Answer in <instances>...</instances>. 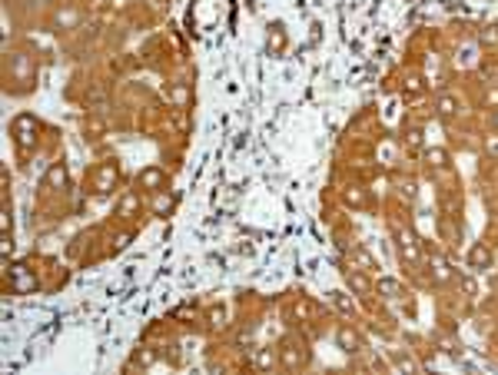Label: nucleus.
Listing matches in <instances>:
<instances>
[{
    "instance_id": "obj_4",
    "label": "nucleus",
    "mask_w": 498,
    "mask_h": 375,
    "mask_svg": "<svg viewBox=\"0 0 498 375\" xmlns=\"http://www.w3.org/2000/svg\"><path fill=\"white\" fill-rule=\"evenodd\" d=\"M10 279H13V289H17V292H23V296H27V292H33V289H37V279H33L30 272L23 269V266H17V269H10Z\"/></svg>"
},
{
    "instance_id": "obj_1",
    "label": "nucleus",
    "mask_w": 498,
    "mask_h": 375,
    "mask_svg": "<svg viewBox=\"0 0 498 375\" xmlns=\"http://www.w3.org/2000/svg\"><path fill=\"white\" fill-rule=\"evenodd\" d=\"M13 133H17V146H23V156L33 150V143H37V123L30 120V116H20V120H13Z\"/></svg>"
},
{
    "instance_id": "obj_13",
    "label": "nucleus",
    "mask_w": 498,
    "mask_h": 375,
    "mask_svg": "<svg viewBox=\"0 0 498 375\" xmlns=\"http://www.w3.org/2000/svg\"><path fill=\"white\" fill-rule=\"evenodd\" d=\"M439 113H442V116H455V113H458V110H455V100L452 97H442V100H439Z\"/></svg>"
},
{
    "instance_id": "obj_5",
    "label": "nucleus",
    "mask_w": 498,
    "mask_h": 375,
    "mask_svg": "<svg viewBox=\"0 0 498 375\" xmlns=\"http://www.w3.org/2000/svg\"><path fill=\"white\" fill-rule=\"evenodd\" d=\"M335 342H339V349L349 352V355H355L359 349H362V339H359L352 329H339V332H335Z\"/></svg>"
},
{
    "instance_id": "obj_16",
    "label": "nucleus",
    "mask_w": 498,
    "mask_h": 375,
    "mask_svg": "<svg viewBox=\"0 0 498 375\" xmlns=\"http://www.w3.org/2000/svg\"><path fill=\"white\" fill-rule=\"evenodd\" d=\"M445 160H448V153H445V150H429V163H432V166H442Z\"/></svg>"
},
{
    "instance_id": "obj_3",
    "label": "nucleus",
    "mask_w": 498,
    "mask_h": 375,
    "mask_svg": "<svg viewBox=\"0 0 498 375\" xmlns=\"http://www.w3.org/2000/svg\"><path fill=\"white\" fill-rule=\"evenodd\" d=\"M429 266H432V276H435V282H448V279L455 276V272H452V263H448V259H442L439 253L429 256Z\"/></svg>"
},
{
    "instance_id": "obj_6",
    "label": "nucleus",
    "mask_w": 498,
    "mask_h": 375,
    "mask_svg": "<svg viewBox=\"0 0 498 375\" xmlns=\"http://www.w3.org/2000/svg\"><path fill=\"white\" fill-rule=\"evenodd\" d=\"M140 186L153 189V193H156V189H163L166 186V173H163V169H143V173H140Z\"/></svg>"
},
{
    "instance_id": "obj_18",
    "label": "nucleus",
    "mask_w": 498,
    "mask_h": 375,
    "mask_svg": "<svg viewBox=\"0 0 498 375\" xmlns=\"http://www.w3.org/2000/svg\"><path fill=\"white\" fill-rule=\"evenodd\" d=\"M498 40V27H485V33H482V44H495Z\"/></svg>"
},
{
    "instance_id": "obj_14",
    "label": "nucleus",
    "mask_w": 498,
    "mask_h": 375,
    "mask_svg": "<svg viewBox=\"0 0 498 375\" xmlns=\"http://www.w3.org/2000/svg\"><path fill=\"white\" fill-rule=\"evenodd\" d=\"M379 292H382V296H388V299H392V296H395V292H398V286H395V282H392V279H379Z\"/></svg>"
},
{
    "instance_id": "obj_22",
    "label": "nucleus",
    "mask_w": 498,
    "mask_h": 375,
    "mask_svg": "<svg viewBox=\"0 0 498 375\" xmlns=\"http://www.w3.org/2000/svg\"><path fill=\"white\" fill-rule=\"evenodd\" d=\"M335 309H342V312H352V302L345 296H335Z\"/></svg>"
},
{
    "instance_id": "obj_19",
    "label": "nucleus",
    "mask_w": 498,
    "mask_h": 375,
    "mask_svg": "<svg viewBox=\"0 0 498 375\" xmlns=\"http://www.w3.org/2000/svg\"><path fill=\"white\" fill-rule=\"evenodd\" d=\"M345 203L359 206V203H362V193H359V189H345Z\"/></svg>"
},
{
    "instance_id": "obj_9",
    "label": "nucleus",
    "mask_w": 498,
    "mask_h": 375,
    "mask_svg": "<svg viewBox=\"0 0 498 375\" xmlns=\"http://www.w3.org/2000/svg\"><path fill=\"white\" fill-rule=\"evenodd\" d=\"M345 279H349V286H352L355 292H359V296H365V292L372 289V286H369V279H365L362 272H359V269H349V272H345Z\"/></svg>"
},
{
    "instance_id": "obj_25",
    "label": "nucleus",
    "mask_w": 498,
    "mask_h": 375,
    "mask_svg": "<svg viewBox=\"0 0 498 375\" xmlns=\"http://www.w3.org/2000/svg\"><path fill=\"white\" fill-rule=\"evenodd\" d=\"M0 226H3V232H10V210H3V219H0Z\"/></svg>"
},
{
    "instance_id": "obj_24",
    "label": "nucleus",
    "mask_w": 498,
    "mask_h": 375,
    "mask_svg": "<svg viewBox=\"0 0 498 375\" xmlns=\"http://www.w3.org/2000/svg\"><path fill=\"white\" fill-rule=\"evenodd\" d=\"M256 365H263V369H269V365H273V355H269V352H259V355H256Z\"/></svg>"
},
{
    "instance_id": "obj_11",
    "label": "nucleus",
    "mask_w": 498,
    "mask_h": 375,
    "mask_svg": "<svg viewBox=\"0 0 498 375\" xmlns=\"http://www.w3.org/2000/svg\"><path fill=\"white\" fill-rule=\"evenodd\" d=\"M77 20H80V13L70 10V7H63V10L56 13V30H66V27H73Z\"/></svg>"
},
{
    "instance_id": "obj_15",
    "label": "nucleus",
    "mask_w": 498,
    "mask_h": 375,
    "mask_svg": "<svg viewBox=\"0 0 498 375\" xmlns=\"http://www.w3.org/2000/svg\"><path fill=\"white\" fill-rule=\"evenodd\" d=\"M136 210H140V199H136V196H126L120 203V213H136Z\"/></svg>"
},
{
    "instance_id": "obj_23",
    "label": "nucleus",
    "mask_w": 498,
    "mask_h": 375,
    "mask_svg": "<svg viewBox=\"0 0 498 375\" xmlns=\"http://www.w3.org/2000/svg\"><path fill=\"white\" fill-rule=\"evenodd\" d=\"M169 206H173V196H163L156 203V213H169Z\"/></svg>"
},
{
    "instance_id": "obj_7",
    "label": "nucleus",
    "mask_w": 498,
    "mask_h": 375,
    "mask_svg": "<svg viewBox=\"0 0 498 375\" xmlns=\"http://www.w3.org/2000/svg\"><path fill=\"white\" fill-rule=\"evenodd\" d=\"M468 263L475 266V269H488V266H492V253H488L485 246H472V253H468Z\"/></svg>"
},
{
    "instance_id": "obj_17",
    "label": "nucleus",
    "mask_w": 498,
    "mask_h": 375,
    "mask_svg": "<svg viewBox=\"0 0 498 375\" xmlns=\"http://www.w3.org/2000/svg\"><path fill=\"white\" fill-rule=\"evenodd\" d=\"M458 289H462L465 296H475V279H468V276H462V279H458Z\"/></svg>"
},
{
    "instance_id": "obj_8",
    "label": "nucleus",
    "mask_w": 498,
    "mask_h": 375,
    "mask_svg": "<svg viewBox=\"0 0 498 375\" xmlns=\"http://www.w3.org/2000/svg\"><path fill=\"white\" fill-rule=\"evenodd\" d=\"M113 183H116V166H103V173L97 176V193H110Z\"/></svg>"
},
{
    "instance_id": "obj_2",
    "label": "nucleus",
    "mask_w": 498,
    "mask_h": 375,
    "mask_svg": "<svg viewBox=\"0 0 498 375\" xmlns=\"http://www.w3.org/2000/svg\"><path fill=\"white\" fill-rule=\"evenodd\" d=\"M398 249L405 256V263H419V243L409 229H398Z\"/></svg>"
},
{
    "instance_id": "obj_28",
    "label": "nucleus",
    "mask_w": 498,
    "mask_h": 375,
    "mask_svg": "<svg viewBox=\"0 0 498 375\" xmlns=\"http://www.w3.org/2000/svg\"><path fill=\"white\" fill-rule=\"evenodd\" d=\"M492 123H495V126H498V110H495V116H492Z\"/></svg>"
},
{
    "instance_id": "obj_26",
    "label": "nucleus",
    "mask_w": 498,
    "mask_h": 375,
    "mask_svg": "<svg viewBox=\"0 0 498 375\" xmlns=\"http://www.w3.org/2000/svg\"><path fill=\"white\" fill-rule=\"evenodd\" d=\"M488 153H498V136H488Z\"/></svg>"
},
{
    "instance_id": "obj_21",
    "label": "nucleus",
    "mask_w": 498,
    "mask_h": 375,
    "mask_svg": "<svg viewBox=\"0 0 498 375\" xmlns=\"http://www.w3.org/2000/svg\"><path fill=\"white\" fill-rule=\"evenodd\" d=\"M468 63H475V56H472V50L465 47L462 54H458V66H468Z\"/></svg>"
},
{
    "instance_id": "obj_27",
    "label": "nucleus",
    "mask_w": 498,
    "mask_h": 375,
    "mask_svg": "<svg viewBox=\"0 0 498 375\" xmlns=\"http://www.w3.org/2000/svg\"><path fill=\"white\" fill-rule=\"evenodd\" d=\"M485 100H488V103H498V90H488V97H485Z\"/></svg>"
},
{
    "instance_id": "obj_20",
    "label": "nucleus",
    "mask_w": 498,
    "mask_h": 375,
    "mask_svg": "<svg viewBox=\"0 0 498 375\" xmlns=\"http://www.w3.org/2000/svg\"><path fill=\"white\" fill-rule=\"evenodd\" d=\"M279 44H282V37H279V27H273V37H269V50L276 54V50H279Z\"/></svg>"
},
{
    "instance_id": "obj_10",
    "label": "nucleus",
    "mask_w": 498,
    "mask_h": 375,
    "mask_svg": "<svg viewBox=\"0 0 498 375\" xmlns=\"http://www.w3.org/2000/svg\"><path fill=\"white\" fill-rule=\"evenodd\" d=\"M13 73L30 83V80H33V63H30V56H17V60H13Z\"/></svg>"
},
{
    "instance_id": "obj_12",
    "label": "nucleus",
    "mask_w": 498,
    "mask_h": 375,
    "mask_svg": "<svg viewBox=\"0 0 498 375\" xmlns=\"http://www.w3.org/2000/svg\"><path fill=\"white\" fill-rule=\"evenodd\" d=\"M47 179H50L54 186H60V189H63V186H66V169H63V166H54V169H50V176H47Z\"/></svg>"
}]
</instances>
